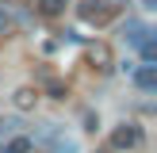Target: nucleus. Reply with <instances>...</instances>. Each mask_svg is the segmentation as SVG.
Masks as SVG:
<instances>
[{
	"label": "nucleus",
	"instance_id": "12",
	"mask_svg": "<svg viewBox=\"0 0 157 153\" xmlns=\"http://www.w3.org/2000/svg\"><path fill=\"white\" fill-rule=\"evenodd\" d=\"M0 153H4V145H0Z\"/></svg>",
	"mask_w": 157,
	"mask_h": 153
},
{
	"label": "nucleus",
	"instance_id": "2",
	"mask_svg": "<svg viewBox=\"0 0 157 153\" xmlns=\"http://www.w3.org/2000/svg\"><path fill=\"white\" fill-rule=\"evenodd\" d=\"M142 142H146V130L138 122H123L111 130V149H138Z\"/></svg>",
	"mask_w": 157,
	"mask_h": 153
},
{
	"label": "nucleus",
	"instance_id": "10",
	"mask_svg": "<svg viewBox=\"0 0 157 153\" xmlns=\"http://www.w3.org/2000/svg\"><path fill=\"white\" fill-rule=\"evenodd\" d=\"M8 31H12V19H8V12H4V8H0V38H4Z\"/></svg>",
	"mask_w": 157,
	"mask_h": 153
},
{
	"label": "nucleus",
	"instance_id": "1",
	"mask_svg": "<svg viewBox=\"0 0 157 153\" xmlns=\"http://www.w3.org/2000/svg\"><path fill=\"white\" fill-rule=\"evenodd\" d=\"M115 12H119V8H115L111 0H77V15H81L84 23H96V27L111 23Z\"/></svg>",
	"mask_w": 157,
	"mask_h": 153
},
{
	"label": "nucleus",
	"instance_id": "8",
	"mask_svg": "<svg viewBox=\"0 0 157 153\" xmlns=\"http://www.w3.org/2000/svg\"><path fill=\"white\" fill-rule=\"evenodd\" d=\"M123 35H127V42H134V46H138V42H142V38H146V35H150V31H146L142 23H134V19H130L127 27H123Z\"/></svg>",
	"mask_w": 157,
	"mask_h": 153
},
{
	"label": "nucleus",
	"instance_id": "11",
	"mask_svg": "<svg viewBox=\"0 0 157 153\" xmlns=\"http://www.w3.org/2000/svg\"><path fill=\"white\" fill-rule=\"evenodd\" d=\"M50 96H54V99H65V84H58V80H50Z\"/></svg>",
	"mask_w": 157,
	"mask_h": 153
},
{
	"label": "nucleus",
	"instance_id": "6",
	"mask_svg": "<svg viewBox=\"0 0 157 153\" xmlns=\"http://www.w3.org/2000/svg\"><path fill=\"white\" fill-rule=\"evenodd\" d=\"M12 103L19 107V111H31V107L38 103V88H19V92L12 96Z\"/></svg>",
	"mask_w": 157,
	"mask_h": 153
},
{
	"label": "nucleus",
	"instance_id": "3",
	"mask_svg": "<svg viewBox=\"0 0 157 153\" xmlns=\"http://www.w3.org/2000/svg\"><path fill=\"white\" fill-rule=\"evenodd\" d=\"M134 84H138L142 92H153V88H157V65H153V61H146V65L134 69Z\"/></svg>",
	"mask_w": 157,
	"mask_h": 153
},
{
	"label": "nucleus",
	"instance_id": "7",
	"mask_svg": "<svg viewBox=\"0 0 157 153\" xmlns=\"http://www.w3.org/2000/svg\"><path fill=\"white\" fill-rule=\"evenodd\" d=\"M65 4H69V0H38V15H46V19H58V15L61 12H65Z\"/></svg>",
	"mask_w": 157,
	"mask_h": 153
},
{
	"label": "nucleus",
	"instance_id": "9",
	"mask_svg": "<svg viewBox=\"0 0 157 153\" xmlns=\"http://www.w3.org/2000/svg\"><path fill=\"white\" fill-rule=\"evenodd\" d=\"M15 130H19V122H15V119H0V138L15 134Z\"/></svg>",
	"mask_w": 157,
	"mask_h": 153
},
{
	"label": "nucleus",
	"instance_id": "4",
	"mask_svg": "<svg viewBox=\"0 0 157 153\" xmlns=\"http://www.w3.org/2000/svg\"><path fill=\"white\" fill-rule=\"evenodd\" d=\"M35 149V138H27V134H8V145H4V153H31Z\"/></svg>",
	"mask_w": 157,
	"mask_h": 153
},
{
	"label": "nucleus",
	"instance_id": "5",
	"mask_svg": "<svg viewBox=\"0 0 157 153\" xmlns=\"http://www.w3.org/2000/svg\"><path fill=\"white\" fill-rule=\"evenodd\" d=\"M88 61H92V65H96V69H104V73H107V69H111V50H107L104 42L88 46Z\"/></svg>",
	"mask_w": 157,
	"mask_h": 153
}]
</instances>
